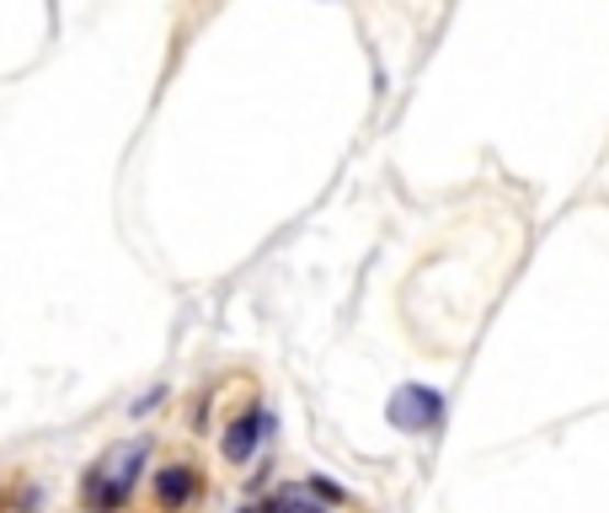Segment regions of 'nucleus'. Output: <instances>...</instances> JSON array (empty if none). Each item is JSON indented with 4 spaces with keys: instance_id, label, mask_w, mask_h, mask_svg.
<instances>
[{
    "instance_id": "obj_8",
    "label": "nucleus",
    "mask_w": 609,
    "mask_h": 513,
    "mask_svg": "<svg viewBox=\"0 0 609 513\" xmlns=\"http://www.w3.org/2000/svg\"><path fill=\"white\" fill-rule=\"evenodd\" d=\"M236 513H257V503H246V509H236Z\"/></svg>"
},
{
    "instance_id": "obj_6",
    "label": "nucleus",
    "mask_w": 609,
    "mask_h": 513,
    "mask_svg": "<svg viewBox=\"0 0 609 513\" xmlns=\"http://www.w3.org/2000/svg\"><path fill=\"white\" fill-rule=\"evenodd\" d=\"M305 487H311V492H316V498H322L326 509H353V492H342V487H337V481H331V476H311V481H305Z\"/></svg>"
},
{
    "instance_id": "obj_3",
    "label": "nucleus",
    "mask_w": 609,
    "mask_h": 513,
    "mask_svg": "<svg viewBox=\"0 0 609 513\" xmlns=\"http://www.w3.org/2000/svg\"><path fill=\"white\" fill-rule=\"evenodd\" d=\"M273 434H279V412H273V406H262V401H257V406H246L241 417H230V423H225V438H219L225 466H246V460H251V455H257Z\"/></svg>"
},
{
    "instance_id": "obj_1",
    "label": "nucleus",
    "mask_w": 609,
    "mask_h": 513,
    "mask_svg": "<svg viewBox=\"0 0 609 513\" xmlns=\"http://www.w3.org/2000/svg\"><path fill=\"white\" fill-rule=\"evenodd\" d=\"M150 466V438H128V444H113L91 471L81 476V498L91 513H119L128 509V498H134V487H139V476Z\"/></svg>"
},
{
    "instance_id": "obj_7",
    "label": "nucleus",
    "mask_w": 609,
    "mask_h": 513,
    "mask_svg": "<svg viewBox=\"0 0 609 513\" xmlns=\"http://www.w3.org/2000/svg\"><path fill=\"white\" fill-rule=\"evenodd\" d=\"M161 401H166V386H156V391H145V395H139V401H134L128 412H134V417H145V412H156Z\"/></svg>"
},
{
    "instance_id": "obj_5",
    "label": "nucleus",
    "mask_w": 609,
    "mask_h": 513,
    "mask_svg": "<svg viewBox=\"0 0 609 513\" xmlns=\"http://www.w3.org/2000/svg\"><path fill=\"white\" fill-rule=\"evenodd\" d=\"M257 513H331V509H326L305 481H284V487H273V492L257 503Z\"/></svg>"
},
{
    "instance_id": "obj_2",
    "label": "nucleus",
    "mask_w": 609,
    "mask_h": 513,
    "mask_svg": "<svg viewBox=\"0 0 609 513\" xmlns=\"http://www.w3.org/2000/svg\"><path fill=\"white\" fill-rule=\"evenodd\" d=\"M444 412L449 401L444 391H433V386H417V380H406L396 386V395L385 401V417H391V428H402V434H439L444 428Z\"/></svg>"
},
{
    "instance_id": "obj_4",
    "label": "nucleus",
    "mask_w": 609,
    "mask_h": 513,
    "mask_svg": "<svg viewBox=\"0 0 609 513\" xmlns=\"http://www.w3.org/2000/svg\"><path fill=\"white\" fill-rule=\"evenodd\" d=\"M150 498H156V509H161V513H188L203 498L199 466H188V460H171V466H161V471H156V481H150Z\"/></svg>"
}]
</instances>
